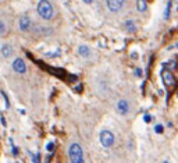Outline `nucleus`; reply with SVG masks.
<instances>
[{
  "mask_svg": "<svg viewBox=\"0 0 178 163\" xmlns=\"http://www.w3.org/2000/svg\"><path fill=\"white\" fill-rule=\"evenodd\" d=\"M36 10H38L39 17L43 20H52L54 17V9L49 0H39Z\"/></svg>",
  "mask_w": 178,
  "mask_h": 163,
  "instance_id": "nucleus-1",
  "label": "nucleus"
},
{
  "mask_svg": "<svg viewBox=\"0 0 178 163\" xmlns=\"http://www.w3.org/2000/svg\"><path fill=\"white\" fill-rule=\"evenodd\" d=\"M68 159L74 163H83V151L79 144H71L70 145Z\"/></svg>",
  "mask_w": 178,
  "mask_h": 163,
  "instance_id": "nucleus-2",
  "label": "nucleus"
},
{
  "mask_svg": "<svg viewBox=\"0 0 178 163\" xmlns=\"http://www.w3.org/2000/svg\"><path fill=\"white\" fill-rule=\"evenodd\" d=\"M161 79H163L164 85H166L167 88H174L175 84H177V81H175V77L174 74H172L171 70H168V68L164 67L163 70H161Z\"/></svg>",
  "mask_w": 178,
  "mask_h": 163,
  "instance_id": "nucleus-3",
  "label": "nucleus"
},
{
  "mask_svg": "<svg viewBox=\"0 0 178 163\" xmlns=\"http://www.w3.org/2000/svg\"><path fill=\"white\" fill-rule=\"evenodd\" d=\"M100 144H102L104 148H110V146L114 145V141H116V138H114V134L111 131H108V130H103L102 132H100Z\"/></svg>",
  "mask_w": 178,
  "mask_h": 163,
  "instance_id": "nucleus-4",
  "label": "nucleus"
},
{
  "mask_svg": "<svg viewBox=\"0 0 178 163\" xmlns=\"http://www.w3.org/2000/svg\"><path fill=\"white\" fill-rule=\"evenodd\" d=\"M18 28L21 32H28L31 28H32V20L28 14H24L19 17L18 20Z\"/></svg>",
  "mask_w": 178,
  "mask_h": 163,
  "instance_id": "nucleus-5",
  "label": "nucleus"
},
{
  "mask_svg": "<svg viewBox=\"0 0 178 163\" xmlns=\"http://www.w3.org/2000/svg\"><path fill=\"white\" fill-rule=\"evenodd\" d=\"M107 3V9L113 13H118L121 11V9L124 7L125 0H106Z\"/></svg>",
  "mask_w": 178,
  "mask_h": 163,
  "instance_id": "nucleus-6",
  "label": "nucleus"
},
{
  "mask_svg": "<svg viewBox=\"0 0 178 163\" xmlns=\"http://www.w3.org/2000/svg\"><path fill=\"white\" fill-rule=\"evenodd\" d=\"M13 70L18 74H25L27 73V64L22 59H15L13 62Z\"/></svg>",
  "mask_w": 178,
  "mask_h": 163,
  "instance_id": "nucleus-7",
  "label": "nucleus"
},
{
  "mask_svg": "<svg viewBox=\"0 0 178 163\" xmlns=\"http://www.w3.org/2000/svg\"><path fill=\"white\" fill-rule=\"evenodd\" d=\"M117 112L122 116L128 114V112H129V103H128L127 101H120L118 103H117Z\"/></svg>",
  "mask_w": 178,
  "mask_h": 163,
  "instance_id": "nucleus-8",
  "label": "nucleus"
},
{
  "mask_svg": "<svg viewBox=\"0 0 178 163\" xmlns=\"http://www.w3.org/2000/svg\"><path fill=\"white\" fill-rule=\"evenodd\" d=\"M0 52H2V56L4 59H8V57H11L14 54V48L11 45H8V43H4V45H2Z\"/></svg>",
  "mask_w": 178,
  "mask_h": 163,
  "instance_id": "nucleus-9",
  "label": "nucleus"
},
{
  "mask_svg": "<svg viewBox=\"0 0 178 163\" xmlns=\"http://www.w3.org/2000/svg\"><path fill=\"white\" fill-rule=\"evenodd\" d=\"M136 10L139 13H145L147 10V2L146 0H136Z\"/></svg>",
  "mask_w": 178,
  "mask_h": 163,
  "instance_id": "nucleus-10",
  "label": "nucleus"
},
{
  "mask_svg": "<svg viewBox=\"0 0 178 163\" xmlns=\"http://www.w3.org/2000/svg\"><path fill=\"white\" fill-rule=\"evenodd\" d=\"M78 53H79V56L81 57H85V59H86V57H89V56H91V49H89L88 48V46H79V50H78Z\"/></svg>",
  "mask_w": 178,
  "mask_h": 163,
  "instance_id": "nucleus-11",
  "label": "nucleus"
},
{
  "mask_svg": "<svg viewBox=\"0 0 178 163\" xmlns=\"http://www.w3.org/2000/svg\"><path fill=\"white\" fill-rule=\"evenodd\" d=\"M7 31H8V25H7V23H6L4 20H2V18H0V36L6 35V34H7Z\"/></svg>",
  "mask_w": 178,
  "mask_h": 163,
  "instance_id": "nucleus-12",
  "label": "nucleus"
},
{
  "mask_svg": "<svg viewBox=\"0 0 178 163\" xmlns=\"http://www.w3.org/2000/svg\"><path fill=\"white\" fill-rule=\"evenodd\" d=\"M163 67H166V68H168V70L172 71L175 67H177V62H174V60H168V62L163 63Z\"/></svg>",
  "mask_w": 178,
  "mask_h": 163,
  "instance_id": "nucleus-13",
  "label": "nucleus"
},
{
  "mask_svg": "<svg viewBox=\"0 0 178 163\" xmlns=\"http://www.w3.org/2000/svg\"><path fill=\"white\" fill-rule=\"evenodd\" d=\"M125 27H127V31H129V32H135V29H136V25L132 20H128L127 23H125Z\"/></svg>",
  "mask_w": 178,
  "mask_h": 163,
  "instance_id": "nucleus-14",
  "label": "nucleus"
},
{
  "mask_svg": "<svg viewBox=\"0 0 178 163\" xmlns=\"http://www.w3.org/2000/svg\"><path fill=\"white\" fill-rule=\"evenodd\" d=\"M170 10H171V2H168L166 6V11H164V18H166V20L170 17Z\"/></svg>",
  "mask_w": 178,
  "mask_h": 163,
  "instance_id": "nucleus-15",
  "label": "nucleus"
},
{
  "mask_svg": "<svg viewBox=\"0 0 178 163\" xmlns=\"http://www.w3.org/2000/svg\"><path fill=\"white\" fill-rule=\"evenodd\" d=\"M155 131H156V132H157V134H161V132H163V131H164V127H163V126H161V124H157V126H156V127H155Z\"/></svg>",
  "mask_w": 178,
  "mask_h": 163,
  "instance_id": "nucleus-16",
  "label": "nucleus"
},
{
  "mask_svg": "<svg viewBox=\"0 0 178 163\" xmlns=\"http://www.w3.org/2000/svg\"><path fill=\"white\" fill-rule=\"evenodd\" d=\"M2 95H3V99H4V102H6V107H10V102H8V98H7L4 91H2Z\"/></svg>",
  "mask_w": 178,
  "mask_h": 163,
  "instance_id": "nucleus-17",
  "label": "nucleus"
},
{
  "mask_svg": "<svg viewBox=\"0 0 178 163\" xmlns=\"http://www.w3.org/2000/svg\"><path fill=\"white\" fill-rule=\"evenodd\" d=\"M143 120H145V123H149V121H152V116H150V114H145L143 116Z\"/></svg>",
  "mask_w": 178,
  "mask_h": 163,
  "instance_id": "nucleus-18",
  "label": "nucleus"
},
{
  "mask_svg": "<svg viewBox=\"0 0 178 163\" xmlns=\"http://www.w3.org/2000/svg\"><path fill=\"white\" fill-rule=\"evenodd\" d=\"M46 148H47V151H53V149H54V144H53V142H50V144H47V146H46Z\"/></svg>",
  "mask_w": 178,
  "mask_h": 163,
  "instance_id": "nucleus-19",
  "label": "nucleus"
},
{
  "mask_svg": "<svg viewBox=\"0 0 178 163\" xmlns=\"http://www.w3.org/2000/svg\"><path fill=\"white\" fill-rule=\"evenodd\" d=\"M135 75L136 77H142V70H141V68H136V70H135Z\"/></svg>",
  "mask_w": 178,
  "mask_h": 163,
  "instance_id": "nucleus-20",
  "label": "nucleus"
},
{
  "mask_svg": "<svg viewBox=\"0 0 178 163\" xmlns=\"http://www.w3.org/2000/svg\"><path fill=\"white\" fill-rule=\"evenodd\" d=\"M95 0H83V3H86V4H92Z\"/></svg>",
  "mask_w": 178,
  "mask_h": 163,
  "instance_id": "nucleus-21",
  "label": "nucleus"
},
{
  "mask_svg": "<svg viewBox=\"0 0 178 163\" xmlns=\"http://www.w3.org/2000/svg\"><path fill=\"white\" fill-rule=\"evenodd\" d=\"M175 48H177V49H178V43H177V45H175Z\"/></svg>",
  "mask_w": 178,
  "mask_h": 163,
  "instance_id": "nucleus-22",
  "label": "nucleus"
}]
</instances>
